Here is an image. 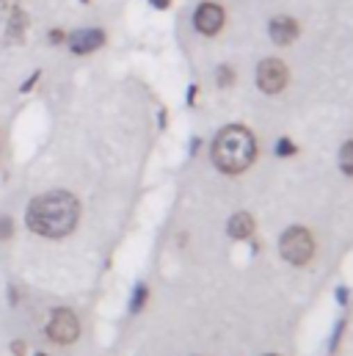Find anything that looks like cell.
<instances>
[{
	"label": "cell",
	"mask_w": 353,
	"mask_h": 356,
	"mask_svg": "<svg viewBox=\"0 0 353 356\" xmlns=\"http://www.w3.org/2000/svg\"><path fill=\"white\" fill-rule=\"evenodd\" d=\"M78 221H81V202L69 191H47L42 196H33L25 210L28 229L50 241L75 232Z\"/></svg>",
	"instance_id": "1"
},
{
	"label": "cell",
	"mask_w": 353,
	"mask_h": 356,
	"mask_svg": "<svg viewBox=\"0 0 353 356\" xmlns=\"http://www.w3.org/2000/svg\"><path fill=\"white\" fill-rule=\"evenodd\" d=\"M210 155H213V163H215L218 172H224V175H240L257 158L254 133L249 127H243V124H229V127L218 130Z\"/></svg>",
	"instance_id": "2"
},
{
	"label": "cell",
	"mask_w": 353,
	"mask_h": 356,
	"mask_svg": "<svg viewBox=\"0 0 353 356\" xmlns=\"http://www.w3.org/2000/svg\"><path fill=\"white\" fill-rule=\"evenodd\" d=\"M279 252H281V257H284L287 263H293V266H306V263L312 260V254H315V241H312L309 229H304V227H290V229L281 235V241H279Z\"/></svg>",
	"instance_id": "3"
},
{
	"label": "cell",
	"mask_w": 353,
	"mask_h": 356,
	"mask_svg": "<svg viewBox=\"0 0 353 356\" xmlns=\"http://www.w3.org/2000/svg\"><path fill=\"white\" fill-rule=\"evenodd\" d=\"M44 334L56 346H72L81 337V321H78V315L72 309L58 307V309L50 312V321L44 326Z\"/></svg>",
	"instance_id": "4"
},
{
	"label": "cell",
	"mask_w": 353,
	"mask_h": 356,
	"mask_svg": "<svg viewBox=\"0 0 353 356\" xmlns=\"http://www.w3.org/2000/svg\"><path fill=\"white\" fill-rule=\"evenodd\" d=\"M290 81V72L287 67L279 61V58H265L257 67V86L265 94H279V91L287 86Z\"/></svg>",
	"instance_id": "5"
},
{
	"label": "cell",
	"mask_w": 353,
	"mask_h": 356,
	"mask_svg": "<svg viewBox=\"0 0 353 356\" xmlns=\"http://www.w3.org/2000/svg\"><path fill=\"white\" fill-rule=\"evenodd\" d=\"M224 19H227V14H224V8L218 3H202L196 8V14H193V25L204 36H215L224 28Z\"/></svg>",
	"instance_id": "6"
},
{
	"label": "cell",
	"mask_w": 353,
	"mask_h": 356,
	"mask_svg": "<svg viewBox=\"0 0 353 356\" xmlns=\"http://www.w3.org/2000/svg\"><path fill=\"white\" fill-rule=\"evenodd\" d=\"M67 44L75 56H88L105 44V31L102 28H81V31L67 36Z\"/></svg>",
	"instance_id": "7"
},
{
	"label": "cell",
	"mask_w": 353,
	"mask_h": 356,
	"mask_svg": "<svg viewBox=\"0 0 353 356\" xmlns=\"http://www.w3.org/2000/svg\"><path fill=\"white\" fill-rule=\"evenodd\" d=\"M268 31H270V39L276 44H290L298 36V22L293 17H273L270 25H268Z\"/></svg>",
	"instance_id": "8"
},
{
	"label": "cell",
	"mask_w": 353,
	"mask_h": 356,
	"mask_svg": "<svg viewBox=\"0 0 353 356\" xmlns=\"http://www.w3.org/2000/svg\"><path fill=\"white\" fill-rule=\"evenodd\" d=\"M227 232H229V238H235V241H249V238L254 235V218H252L249 213H235V216L229 218V224H227Z\"/></svg>",
	"instance_id": "9"
},
{
	"label": "cell",
	"mask_w": 353,
	"mask_h": 356,
	"mask_svg": "<svg viewBox=\"0 0 353 356\" xmlns=\"http://www.w3.org/2000/svg\"><path fill=\"white\" fill-rule=\"evenodd\" d=\"M147 298H149V287H147L144 282H138V284L133 287V298H130V315H138V312L144 309Z\"/></svg>",
	"instance_id": "10"
},
{
	"label": "cell",
	"mask_w": 353,
	"mask_h": 356,
	"mask_svg": "<svg viewBox=\"0 0 353 356\" xmlns=\"http://www.w3.org/2000/svg\"><path fill=\"white\" fill-rule=\"evenodd\" d=\"M340 169L353 177V141H345L343 147H340Z\"/></svg>",
	"instance_id": "11"
},
{
	"label": "cell",
	"mask_w": 353,
	"mask_h": 356,
	"mask_svg": "<svg viewBox=\"0 0 353 356\" xmlns=\"http://www.w3.org/2000/svg\"><path fill=\"white\" fill-rule=\"evenodd\" d=\"M273 155L276 158H290V155H295V144L290 138H279L276 147H273Z\"/></svg>",
	"instance_id": "12"
},
{
	"label": "cell",
	"mask_w": 353,
	"mask_h": 356,
	"mask_svg": "<svg viewBox=\"0 0 353 356\" xmlns=\"http://www.w3.org/2000/svg\"><path fill=\"white\" fill-rule=\"evenodd\" d=\"M218 78V86H232L235 83V72H232V67H218V72H215Z\"/></svg>",
	"instance_id": "13"
},
{
	"label": "cell",
	"mask_w": 353,
	"mask_h": 356,
	"mask_svg": "<svg viewBox=\"0 0 353 356\" xmlns=\"http://www.w3.org/2000/svg\"><path fill=\"white\" fill-rule=\"evenodd\" d=\"M14 235V218L11 216H0V241H8Z\"/></svg>",
	"instance_id": "14"
},
{
	"label": "cell",
	"mask_w": 353,
	"mask_h": 356,
	"mask_svg": "<svg viewBox=\"0 0 353 356\" xmlns=\"http://www.w3.org/2000/svg\"><path fill=\"white\" fill-rule=\"evenodd\" d=\"M343 329H345V318H340V321H337V329H334V334H331V348H337V346H340Z\"/></svg>",
	"instance_id": "15"
},
{
	"label": "cell",
	"mask_w": 353,
	"mask_h": 356,
	"mask_svg": "<svg viewBox=\"0 0 353 356\" xmlns=\"http://www.w3.org/2000/svg\"><path fill=\"white\" fill-rule=\"evenodd\" d=\"M39 75H42L39 70H36V72H31V78H28V81L19 86V91H22V94H28V91H31L33 86H36V83H39Z\"/></svg>",
	"instance_id": "16"
},
{
	"label": "cell",
	"mask_w": 353,
	"mask_h": 356,
	"mask_svg": "<svg viewBox=\"0 0 353 356\" xmlns=\"http://www.w3.org/2000/svg\"><path fill=\"white\" fill-rule=\"evenodd\" d=\"M64 39H67V33H64V31H58V28H56V31H50V44H61Z\"/></svg>",
	"instance_id": "17"
},
{
	"label": "cell",
	"mask_w": 353,
	"mask_h": 356,
	"mask_svg": "<svg viewBox=\"0 0 353 356\" xmlns=\"http://www.w3.org/2000/svg\"><path fill=\"white\" fill-rule=\"evenodd\" d=\"M348 296H351V293H348V287H337V304H340V307H345V304H348Z\"/></svg>",
	"instance_id": "18"
},
{
	"label": "cell",
	"mask_w": 353,
	"mask_h": 356,
	"mask_svg": "<svg viewBox=\"0 0 353 356\" xmlns=\"http://www.w3.org/2000/svg\"><path fill=\"white\" fill-rule=\"evenodd\" d=\"M11 354H14V356H25V343H22V340L11 343Z\"/></svg>",
	"instance_id": "19"
},
{
	"label": "cell",
	"mask_w": 353,
	"mask_h": 356,
	"mask_svg": "<svg viewBox=\"0 0 353 356\" xmlns=\"http://www.w3.org/2000/svg\"><path fill=\"white\" fill-rule=\"evenodd\" d=\"M193 102H196V86L188 89V105H193Z\"/></svg>",
	"instance_id": "20"
},
{
	"label": "cell",
	"mask_w": 353,
	"mask_h": 356,
	"mask_svg": "<svg viewBox=\"0 0 353 356\" xmlns=\"http://www.w3.org/2000/svg\"><path fill=\"white\" fill-rule=\"evenodd\" d=\"M169 3H172V0H152L155 8H169Z\"/></svg>",
	"instance_id": "21"
},
{
	"label": "cell",
	"mask_w": 353,
	"mask_h": 356,
	"mask_svg": "<svg viewBox=\"0 0 353 356\" xmlns=\"http://www.w3.org/2000/svg\"><path fill=\"white\" fill-rule=\"evenodd\" d=\"M33 356H47V354H33Z\"/></svg>",
	"instance_id": "22"
},
{
	"label": "cell",
	"mask_w": 353,
	"mask_h": 356,
	"mask_svg": "<svg viewBox=\"0 0 353 356\" xmlns=\"http://www.w3.org/2000/svg\"><path fill=\"white\" fill-rule=\"evenodd\" d=\"M268 356H276V354H268Z\"/></svg>",
	"instance_id": "23"
},
{
	"label": "cell",
	"mask_w": 353,
	"mask_h": 356,
	"mask_svg": "<svg viewBox=\"0 0 353 356\" xmlns=\"http://www.w3.org/2000/svg\"><path fill=\"white\" fill-rule=\"evenodd\" d=\"M83 3H88V0H83Z\"/></svg>",
	"instance_id": "24"
}]
</instances>
